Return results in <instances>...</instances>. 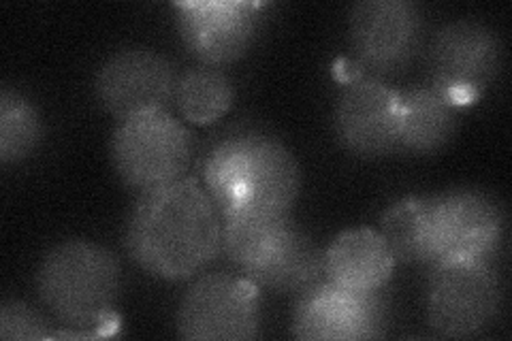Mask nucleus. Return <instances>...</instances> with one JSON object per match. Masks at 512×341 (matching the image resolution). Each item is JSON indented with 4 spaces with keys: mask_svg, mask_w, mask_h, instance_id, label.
<instances>
[{
    "mask_svg": "<svg viewBox=\"0 0 512 341\" xmlns=\"http://www.w3.org/2000/svg\"><path fill=\"white\" fill-rule=\"evenodd\" d=\"M39 295L52 314L71 327H99L120 292L116 256L92 241H64L43 258Z\"/></svg>",
    "mask_w": 512,
    "mask_h": 341,
    "instance_id": "obj_3",
    "label": "nucleus"
},
{
    "mask_svg": "<svg viewBox=\"0 0 512 341\" xmlns=\"http://www.w3.org/2000/svg\"><path fill=\"white\" fill-rule=\"evenodd\" d=\"M382 239L395 261L410 265H438V235L434 199L410 197L389 207L382 218Z\"/></svg>",
    "mask_w": 512,
    "mask_h": 341,
    "instance_id": "obj_15",
    "label": "nucleus"
},
{
    "mask_svg": "<svg viewBox=\"0 0 512 341\" xmlns=\"http://www.w3.org/2000/svg\"><path fill=\"white\" fill-rule=\"evenodd\" d=\"M190 148V133L160 109L120 122L111 139V160L124 184L148 192L180 180Z\"/></svg>",
    "mask_w": 512,
    "mask_h": 341,
    "instance_id": "obj_4",
    "label": "nucleus"
},
{
    "mask_svg": "<svg viewBox=\"0 0 512 341\" xmlns=\"http://www.w3.org/2000/svg\"><path fill=\"white\" fill-rule=\"evenodd\" d=\"M259 290L246 275H205L186 292L180 305V335L192 341L254 339L261 327Z\"/></svg>",
    "mask_w": 512,
    "mask_h": 341,
    "instance_id": "obj_5",
    "label": "nucleus"
},
{
    "mask_svg": "<svg viewBox=\"0 0 512 341\" xmlns=\"http://www.w3.org/2000/svg\"><path fill=\"white\" fill-rule=\"evenodd\" d=\"M395 256L372 229H352L333 239L325 254L327 280L348 290L376 292L391 280Z\"/></svg>",
    "mask_w": 512,
    "mask_h": 341,
    "instance_id": "obj_14",
    "label": "nucleus"
},
{
    "mask_svg": "<svg viewBox=\"0 0 512 341\" xmlns=\"http://www.w3.org/2000/svg\"><path fill=\"white\" fill-rule=\"evenodd\" d=\"M45 320L22 301H7L0 310V337L3 339H47Z\"/></svg>",
    "mask_w": 512,
    "mask_h": 341,
    "instance_id": "obj_21",
    "label": "nucleus"
},
{
    "mask_svg": "<svg viewBox=\"0 0 512 341\" xmlns=\"http://www.w3.org/2000/svg\"><path fill=\"white\" fill-rule=\"evenodd\" d=\"M423 18L406 0H365L350 13V41L370 71L404 69L419 52Z\"/></svg>",
    "mask_w": 512,
    "mask_h": 341,
    "instance_id": "obj_10",
    "label": "nucleus"
},
{
    "mask_svg": "<svg viewBox=\"0 0 512 341\" xmlns=\"http://www.w3.org/2000/svg\"><path fill=\"white\" fill-rule=\"evenodd\" d=\"M175 103L182 116L195 124H212L233 103L231 81L216 69H192L175 84Z\"/></svg>",
    "mask_w": 512,
    "mask_h": 341,
    "instance_id": "obj_19",
    "label": "nucleus"
},
{
    "mask_svg": "<svg viewBox=\"0 0 512 341\" xmlns=\"http://www.w3.org/2000/svg\"><path fill=\"white\" fill-rule=\"evenodd\" d=\"M175 73L167 58L150 50H124L96 73V99L118 120L165 109L175 94Z\"/></svg>",
    "mask_w": 512,
    "mask_h": 341,
    "instance_id": "obj_11",
    "label": "nucleus"
},
{
    "mask_svg": "<svg viewBox=\"0 0 512 341\" xmlns=\"http://www.w3.org/2000/svg\"><path fill=\"white\" fill-rule=\"evenodd\" d=\"M323 273L325 256H320L314 243L293 226L278 254L261 269L248 273L246 278L259 288H269L282 292V295H288V292L301 295L323 280Z\"/></svg>",
    "mask_w": 512,
    "mask_h": 341,
    "instance_id": "obj_18",
    "label": "nucleus"
},
{
    "mask_svg": "<svg viewBox=\"0 0 512 341\" xmlns=\"http://www.w3.org/2000/svg\"><path fill=\"white\" fill-rule=\"evenodd\" d=\"M178 24L186 50L207 67L242 58L254 39L263 5L220 0V3H178Z\"/></svg>",
    "mask_w": 512,
    "mask_h": 341,
    "instance_id": "obj_13",
    "label": "nucleus"
},
{
    "mask_svg": "<svg viewBox=\"0 0 512 341\" xmlns=\"http://www.w3.org/2000/svg\"><path fill=\"white\" fill-rule=\"evenodd\" d=\"M203 177L220 216H288L299 192L293 154L263 135H237L218 143L205 160Z\"/></svg>",
    "mask_w": 512,
    "mask_h": 341,
    "instance_id": "obj_2",
    "label": "nucleus"
},
{
    "mask_svg": "<svg viewBox=\"0 0 512 341\" xmlns=\"http://www.w3.org/2000/svg\"><path fill=\"white\" fill-rule=\"evenodd\" d=\"M434 90L455 105H470L483 94L502 67V43L476 22L444 26L429 54Z\"/></svg>",
    "mask_w": 512,
    "mask_h": 341,
    "instance_id": "obj_6",
    "label": "nucleus"
},
{
    "mask_svg": "<svg viewBox=\"0 0 512 341\" xmlns=\"http://www.w3.org/2000/svg\"><path fill=\"white\" fill-rule=\"evenodd\" d=\"M291 231L293 224L288 216L229 214L222 216V248L248 275L278 254Z\"/></svg>",
    "mask_w": 512,
    "mask_h": 341,
    "instance_id": "obj_16",
    "label": "nucleus"
},
{
    "mask_svg": "<svg viewBox=\"0 0 512 341\" xmlns=\"http://www.w3.org/2000/svg\"><path fill=\"white\" fill-rule=\"evenodd\" d=\"M43 126L37 109L18 92L3 90L0 96V160L5 165L22 162L37 152Z\"/></svg>",
    "mask_w": 512,
    "mask_h": 341,
    "instance_id": "obj_20",
    "label": "nucleus"
},
{
    "mask_svg": "<svg viewBox=\"0 0 512 341\" xmlns=\"http://www.w3.org/2000/svg\"><path fill=\"white\" fill-rule=\"evenodd\" d=\"M133 261L163 280H186L222 248V216L210 192L180 177L141 194L126 229Z\"/></svg>",
    "mask_w": 512,
    "mask_h": 341,
    "instance_id": "obj_1",
    "label": "nucleus"
},
{
    "mask_svg": "<svg viewBox=\"0 0 512 341\" xmlns=\"http://www.w3.org/2000/svg\"><path fill=\"white\" fill-rule=\"evenodd\" d=\"M500 303L502 290L487 263L448 261L431 275L427 316L444 337H470L487 329Z\"/></svg>",
    "mask_w": 512,
    "mask_h": 341,
    "instance_id": "obj_7",
    "label": "nucleus"
},
{
    "mask_svg": "<svg viewBox=\"0 0 512 341\" xmlns=\"http://www.w3.org/2000/svg\"><path fill=\"white\" fill-rule=\"evenodd\" d=\"M384 307L376 292L348 290L320 280L301 292L293 335L308 341H357L382 335Z\"/></svg>",
    "mask_w": 512,
    "mask_h": 341,
    "instance_id": "obj_8",
    "label": "nucleus"
},
{
    "mask_svg": "<svg viewBox=\"0 0 512 341\" xmlns=\"http://www.w3.org/2000/svg\"><path fill=\"white\" fill-rule=\"evenodd\" d=\"M438 265L448 261L487 263L498 252L504 216L483 192L455 190L434 199Z\"/></svg>",
    "mask_w": 512,
    "mask_h": 341,
    "instance_id": "obj_12",
    "label": "nucleus"
},
{
    "mask_svg": "<svg viewBox=\"0 0 512 341\" xmlns=\"http://www.w3.org/2000/svg\"><path fill=\"white\" fill-rule=\"evenodd\" d=\"M455 133V107L434 88L402 94V135L399 150L425 156L442 150Z\"/></svg>",
    "mask_w": 512,
    "mask_h": 341,
    "instance_id": "obj_17",
    "label": "nucleus"
},
{
    "mask_svg": "<svg viewBox=\"0 0 512 341\" xmlns=\"http://www.w3.org/2000/svg\"><path fill=\"white\" fill-rule=\"evenodd\" d=\"M335 133L348 152L363 158L399 150L402 94L370 77L352 79L335 105Z\"/></svg>",
    "mask_w": 512,
    "mask_h": 341,
    "instance_id": "obj_9",
    "label": "nucleus"
}]
</instances>
